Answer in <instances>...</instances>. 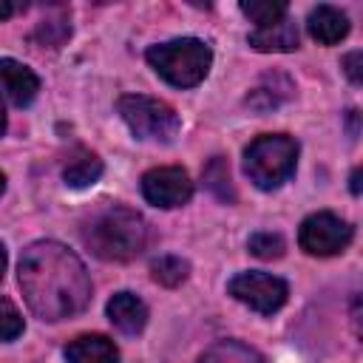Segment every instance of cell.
<instances>
[{"label":"cell","instance_id":"obj_7","mask_svg":"<svg viewBox=\"0 0 363 363\" xmlns=\"http://www.w3.org/2000/svg\"><path fill=\"white\" fill-rule=\"evenodd\" d=\"M230 295L241 303H247L250 309L261 312V315H272L286 303V284L269 272H238L230 284H227Z\"/></svg>","mask_w":363,"mask_h":363},{"label":"cell","instance_id":"obj_10","mask_svg":"<svg viewBox=\"0 0 363 363\" xmlns=\"http://www.w3.org/2000/svg\"><path fill=\"white\" fill-rule=\"evenodd\" d=\"M108 318L122 335H139L147 323V306L133 292H116L108 301Z\"/></svg>","mask_w":363,"mask_h":363},{"label":"cell","instance_id":"obj_16","mask_svg":"<svg viewBox=\"0 0 363 363\" xmlns=\"http://www.w3.org/2000/svg\"><path fill=\"white\" fill-rule=\"evenodd\" d=\"M187 272H190V267H187V261L179 258V255H162V258H156V261L150 264V275H153V281L162 284V286H179V284L187 278Z\"/></svg>","mask_w":363,"mask_h":363},{"label":"cell","instance_id":"obj_13","mask_svg":"<svg viewBox=\"0 0 363 363\" xmlns=\"http://www.w3.org/2000/svg\"><path fill=\"white\" fill-rule=\"evenodd\" d=\"M250 45L255 51H295L298 48V26L289 17H284L281 23L255 28L250 34Z\"/></svg>","mask_w":363,"mask_h":363},{"label":"cell","instance_id":"obj_4","mask_svg":"<svg viewBox=\"0 0 363 363\" xmlns=\"http://www.w3.org/2000/svg\"><path fill=\"white\" fill-rule=\"evenodd\" d=\"M298 162V142L286 133H264L252 139L244 150V170L250 182L261 190L281 187L292 173Z\"/></svg>","mask_w":363,"mask_h":363},{"label":"cell","instance_id":"obj_2","mask_svg":"<svg viewBox=\"0 0 363 363\" xmlns=\"http://www.w3.org/2000/svg\"><path fill=\"white\" fill-rule=\"evenodd\" d=\"M85 244L102 261H130L147 244L145 218L128 207H108L105 213L91 218Z\"/></svg>","mask_w":363,"mask_h":363},{"label":"cell","instance_id":"obj_26","mask_svg":"<svg viewBox=\"0 0 363 363\" xmlns=\"http://www.w3.org/2000/svg\"><path fill=\"white\" fill-rule=\"evenodd\" d=\"M3 187H6V176L0 173V193H3Z\"/></svg>","mask_w":363,"mask_h":363},{"label":"cell","instance_id":"obj_15","mask_svg":"<svg viewBox=\"0 0 363 363\" xmlns=\"http://www.w3.org/2000/svg\"><path fill=\"white\" fill-rule=\"evenodd\" d=\"M241 11L255 23V28H264V26L281 23L286 17V3H281V0H244Z\"/></svg>","mask_w":363,"mask_h":363},{"label":"cell","instance_id":"obj_18","mask_svg":"<svg viewBox=\"0 0 363 363\" xmlns=\"http://www.w3.org/2000/svg\"><path fill=\"white\" fill-rule=\"evenodd\" d=\"M204 182H207V187L218 196V199H233V184H230V167H227V162L224 159H213L210 164H207V170H204Z\"/></svg>","mask_w":363,"mask_h":363},{"label":"cell","instance_id":"obj_14","mask_svg":"<svg viewBox=\"0 0 363 363\" xmlns=\"http://www.w3.org/2000/svg\"><path fill=\"white\" fill-rule=\"evenodd\" d=\"M102 176V159L96 156V153H91V150H85V147H79L71 159H68V164H65V170H62V179H65V184L68 187H91L96 179Z\"/></svg>","mask_w":363,"mask_h":363},{"label":"cell","instance_id":"obj_24","mask_svg":"<svg viewBox=\"0 0 363 363\" xmlns=\"http://www.w3.org/2000/svg\"><path fill=\"white\" fill-rule=\"evenodd\" d=\"M3 272H6V247L0 244V281H3Z\"/></svg>","mask_w":363,"mask_h":363},{"label":"cell","instance_id":"obj_3","mask_svg":"<svg viewBox=\"0 0 363 363\" xmlns=\"http://www.w3.org/2000/svg\"><path fill=\"white\" fill-rule=\"evenodd\" d=\"M147 62L150 68L170 82L173 88H193L199 85L213 62V51L207 43L196 40V37H182V40H170V43H159L147 48Z\"/></svg>","mask_w":363,"mask_h":363},{"label":"cell","instance_id":"obj_8","mask_svg":"<svg viewBox=\"0 0 363 363\" xmlns=\"http://www.w3.org/2000/svg\"><path fill=\"white\" fill-rule=\"evenodd\" d=\"M142 196L153 207H182L193 196V182L184 167L167 164V167H153L142 176Z\"/></svg>","mask_w":363,"mask_h":363},{"label":"cell","instance_id":"obj_21","mask_svg":"<svg viewBox=\"0 0 363 363\" xmlns=\"http://www.w3.org/2000/svg\"><path fill=\"white\" fill-rule=\"evenodd\" d=\"M343 68H346L349 79L357 85V82L363 79V74H360V51H352V54H346V60H343Z\"/></svg>","mask_w":363,"mask_h":363},{"label":"cell","instance_id":"obj_20","mask_svg":"<svg viewBox=\"0 0 363 363\" xmlns=\"http://www.w3.org/2000/svg\"><path fill=\"white\" fill-rule=\"evenodd\" d=\"M26 323H23V315L17 312V306L0 295V340H17L23 335Z\"/></svg>","mask_w":363,"mask_h":363},{"label":"cell","instance_id":"obj_6","mask_svg":"<svg viewBox=\"0 0 363 363\" xmlns=\"http://www.w3.org/2000/svg\"><path fill=\"white\" fill-rule=\"evenodd\" d=\"M349 241H352V227L335 213H312L309 218H303L298 230L301 250H306L309 255H320V258L343 252Z\"/></svg>","mask_w":363,"mask_h":363},{"label":"cell","instance_id":"obj_17","mask_svg":"<svg viewBox=\"0 0 363 363\" xmlns=\"http://www.w3.org/2000/svg\"><path fill=\"white\" fill-rule=\"evenodd\" d=\"M201 363H264V360L241 343H221V346H213L201 357Z\"/></svg>","mask_w":363,"mask_h":363},{"label":"cell","instance_id":"obj_25","mask_svg":"<svg viewBox=\"0 0 363 363\" xmlns=\"http://www.w3.org/2000/svg\"><path fill=\"white\" fill-rule=\"evenodd\" d=\"M3 130H6V111H3V105H0V136H3Z\"/></svg>","mask_w":363,"mask_h":363},{"label":"cell","instance_id":"obj_12","mask_svg":"<svg viewBox=\"0 0 363 363\" xmlns=\"http://www.w3.org/2000/svg\"><path fill=\"white\" fill-rule=\"evenodd\" d=\"M68 363H119V349L105 335H79L65 346Z\"/></svg>","mask_w":363,"mask_h":363},{"label":"cell","instance_id":"obj_22","mask_svg":"<svg viewBox=\"0 0 363 363\" xmlns=\"http://www.w3.org/2000/svg\"><path fill=\"white\" fill-rule=\"evenodd\" d=\"M352 193H354V196H360V167H354V170H352Z\"/></svg>","mask_w":363,"mask_h":363},{"label":"cell","instance_id":"obj_11","mask_svg":"<svg viewBox=\"0 0 363 363\" xmlns=\"http://www.w3.org/2000/svg\"><path fill=\"white\" fill-rule=\"evenodd\" d=\"M306 28L320 45H335L349 34V17L335 6H315L306 17Z\"/></svg>","mask_w":363,"mask_h":363},{"label":"cell","instance_id":"obj_9","mask_svg":"<svg viewBox=\"0 0 363 363\" xmlns=\"http://www.w3.org/2000/svg\"><path fill=\"white\" fill-rule=\"evenodd\" d=\"M37 91H40V79L28 65L11 57H0V96H6L17 108H26L34 102Z\"/></svg>","mask_w":363,"mask_h":363},{"label":"cell","instance_id":"obj_23","mask_svg":"<svg viewBox=\"0 0 363 363\" xmlns=\"http://www.w3.org/2000/svg\"><path fill=\"white\" fill-rule=\"evenodd\" d=\"M14 14V6L9 3V0H0V20H6V17H11Z\"/></svg>","mask_w":363,"mask_h":363},{"label":"cell","instance_id":"obj_1","mask_svg":"<svg viewBox=\"0 0 363 363\" xmlns=\"http://www.w3.org/2000/svg\"><path fill=\"white\" fill-rule=\"evenodd\" d=\"M17 272L28 309L43 320L71 318L91 301V278L82 261L60 241L28 244Z\"/></svg>","mask_w":363,"mask_h":363},{"label":"cell","instance_id":"obj_5","mask_svg":"<svg viewBox=\"0 0 363 363\" xmlns=\"http://www.w3.org/2000/svg\"><path fill=\"white\" fill-rule=\"evenodd\" d=\"M116 108H119V116L125 119V125L130 128V133L139 139L170 142L182 128L179 113L167 102L145 96V94H128L119 99Z\"/></svg>","mask_w":363,"mask_h":363},{"label":"cell","instance_id":"obj_19","mask_svg":"<svg viewBox=\"0 0 363 363\" xmlns=\"http://www.w3.org/2000/svg\"><path fill=\"white\" fill-rule=\"evenodd\" d=\"M250 252L255 255V258H281L284 255V250H286V244H284V238L278 235V233H255V235H250Z\"/></svg>","mask_w":363,"mask_h":363}]
</instances>
